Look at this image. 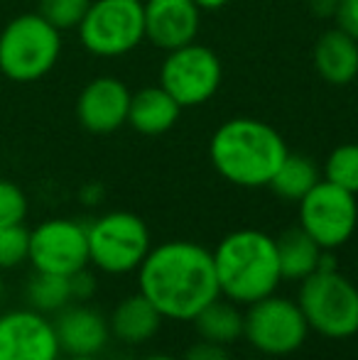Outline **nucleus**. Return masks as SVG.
<instances>
[{
	"label": "nucleus",
	"mask_w": 358,
	"mask_h": 360,
	"mask_svg": "<svg viewBox=\"0 0 358 360\" xmlns=\"http://www.w3.org/2000/svg\"><path fill=\"white\" fill-rule=\"evenodd\" d=\"M84 49L96 57H123L145 42L143 3L138 0H91L79 25Z\"/></svg>",
	"instance_id": "7"
},
{
	"label": "nucleus",
	"mask_w": 358,
	"mask_h": 360,
	"mask_svg": "<svg viewBox=\"0 0 358 360\" xmlns=\"http://www.w3.org/2000/svg\"><path fill=\"white\" fill-rule=\"evenodd\" d=\"M160 323H162V314L143 297V294H133V297L123 299L118 307L110 314V333H113L118 341L130 343V346H138L145 343L160 331Z\"/></svg>",
	"instance_id": "18"
},
{
	"label": "nucleus",
	"mask_w": 358,
	"mask_h": 360,
	"mask_svg": "<svg viewBox=\"0 0 358 360\" xmlns=\"http://www.w3.org/2000/svg\"><path fill=\"white\" fill-rule=\"evenodd\" d=\"M67 360H98L96 356H69Z\"/></svg>",
	"instance_id": "33"
},
{
	"label": "nucleus",
	"mask_w": 358,
	"mask_h": 360,
	"mask_svg": "<svg viewBox=\"0 0 358 360\" xmlns=\"http://www.w3.org/2000/svg\"><path fill=\"white\" fill-rule=\"evenodd\" d=\"M62 54V32L39 13L10 20L0 32V72L10 81H39L57 67Z\"/></svg>",
	"instance_id": "4"
},
{
	"label": "nucleus",
	"mask_w": 358,
	"mask_h": 360,
	"mask_svg": "<svg viewBox=\"0 0 358 360\" xmlns=\"http://www.w3.org/2000/svg\"><path fill=\"white\" fill-rule=\"evenodd\" d=\"M140 294L172 321H191L221 297L214 255L199 243L170 240L150 248L138 267Z\"/></svg>",
	"instance_id": "1"
},
{
	"label": "nucleus",
	"mask_w": 358,
	"mask_h": 360,
	"mask_svg": "<svg viewBox=\"0 0 358 360\" xmlns=\"http://www.w3.org/2000/svg\"><path fill=\"white\" fill-rule=\"evenodd\" d=\"M302 314L312 331L326 338L358 333V287L339 270H317L300 287Z\"/></svg>",
	"instance_id": "5"
},
{
	"label": "nucleus",
	"mask_w": 358,
	"mask_h": 360,
	"mask_svg": "<svg viewBox=\"0 0 358 360\" xmlns=\"http://www.w3.org/2000/svg\"><path fill=\"white\" fill-rule=\"evenodd\" d=\"M309 10L314 18H336V10H339V0H309Z\"/></svg>",
	"instance_id": "30"
},
{
	"label": "nucleus",
	"mask_w": 358,
	"mask_h": 360,
	"mask_svg": "<svg viewBox=\"0 0 358 360\" xmlns=\"http://www.w3.org/2000/svg\"><path fill=\"white\" fill-rule=\"evenodd\" d=\"M0 297H3V280H0Z\"/></svg>",
	"instance_id": "34"
},
{
	"label": "nucleus",
	"mask_w": 358,
	"mask_h": 360,
	"mask_svg": "<svg viewBox=\"0 0 358 360\" xmlns=\"http://www.w3.org/2000/svg\"><path fill=\"white\" fill-rule=\"evenodd\" d=\"M358 204L356 194L319 179V184L300 199V226L324 250L341 248L356 231Z\"/></svg>",
	"instance_id": "10"
},
{
	"label": "nucleus",
	"mask_w": 358,
	"mask_h": 360,
	"mask_svg": "<svg viewBox=\"0 0 358 360\" xmlns=\"http://www.w3.org/2000/svg\"><path fill=\"white\" fill-rule=\"evenodd\" d=\"M324 179L358 194V143H346L331 150L324 165Z\"/></svg>",
	"instance_id": "23"
},
{
	"label": "nucleus",
	"mask_w": 358,
	"mask_h": 360,
	"mask_svg": "<svg viewBox=\"0 0 358 360\" xmlns=\"http://www.w3.org/2000/svg\"><path fill=\"white\" fill-rule=\"evenodd\" d=\"M312 64L329 86H349L358 76V39L341 27L326 30L314 42Z\"/></svg>",
	"instance_id": "16"
},
{
	"label": "nucleus",
	"mask_w": 358,
	"mask_h": 360,
	"mask_svg": "<svg viewBox=\"0 0 358 360\" xmlns=\"http://www.w3.org/2000/svg\"><path fill=\"white\" fill-rule=\"evenodd\" d=\"M290 155L282 135L258 118H231L216 128L209 143L214 169L226 181L245 189L268 186Z\"/></svg>",
	"instance_id": "2"
},
{
	"label": "nucleus",
	"mask_w": 358,
	"mask_h": 360,
	"mask_svg": "<svg viewBox=\"0 0 358 360\" xmlns=\"http://www.w3.org/2000/svg\"><path fill=\"white\" fill-rule=\"evenodd\" d=\"M27 218V196L15 181L0 179V226H18Z\"/></svg>",
	"instance_id": "26"
},
{
	"label": "nucleus",
	"mask_w": 358,
	"mask_h": 360,
	"mask_svg": "<svg viewBox=\"0 0 358 360\" xmlns=\"http://www.w3.org/2000/svg\"><path fill=\"white\" fill-rule=\"evenodd\" d=\"M181 360H231V356H229V351H226V346L201 338L199 343H194V346L184 353Z\"/></svg>",
	"instance_id": "27"
},
{
	"label": "nucleus",
	"mask_w": 358,
	"mask_h": 360,
	"mask_svg": "<svg viewBox=\"0 0 358 360\" xmlns=\"http://www.w3.org/2000/svg\"><path fill=\"white\" fill-rule=\"evenodd\" d=\"M143 360H177V358H172V356H148Z\"/></svg>",
	"instance_id": "32"
},
{
	"label": "nucleus",
	"mask_w": 358,
	"mask_h": 360,
	"mask_svg": "<svg viewBox=\"0 0 358 360\" xmlns=\"http://www.w3.org/2000/svg\"><path fill=\"white\" fill-rule=\"evenodd\" d=\"M30 265L34 272L72 277L89 267L87 226L72 218H49L30 231Z\"/></svg>",
	"instance_id": "11"
},
{
	"label": "nucleus",
	"mask_w": 358,
	"mask_h": 360,
	"mask_svg": "<svg viewBox=\"0 0 358 360\" xmlns=\"http://www.w3.org/2000/svg\"><path fill=\"white\" fill-rule=\"evenodd\" d=\"M130 91L115 76H98L89 81L77 98V118L84 130L94 135L115 133L128 123Z\"/></svg>",
	"instance_id": "13"
},
{
	"label": "nucleus",
	"mask_w": 358,
	"mask_h": 360,
	"mask_svg": "<svg viewBox=\"0 0 358 360\" xmlns=\"http://www.w3.org/2000/svg\"><path fill=\"white\" fill-rule=\"evenodd\" d=\"M221 81H224V64L219 54L196 42L167 52L160 67V86L181 108L204 105L221 89Z\"/></svg>",
	"instance_id": "8"
},
{
	"label": "nucleus",
	"mask_w": 358,
	"mask_h": 360,
	"mask_svg": "<svg viewBox=\"0 0 358 360\" xmlns=\"http://www.w3.org/2000/svg\"><path fill=\"white\" fill-rule=\"evenodd\" d=\"M69 302H72V287H69V277L52 275V272H34L32 280L27 282V304H30V309L44 314V316L62 311Z\"/></svg>",
	"instance_id": "22"
},
{
	"label": "nucleus",
	"mask_w": 358,
	"mask_h": 360,
	"mask_svg": "<svg viewBox=\"0 0 358 360\" xmlns=\"http://www.w3.org/2000/svg\"><path fill=\"white\" fill-rule=\"evenodd\" d=\"M91 0H39L37 13L47 20L59 32L77 30L82 25L84 15L89 13Z\"/></svg>",
	"instance_id": "24"
},
{
	"label": "nucleus",
	"mask_w": 358,
	"mask_h": 360,
	"mask_svg": "<svg viewBox=\"0 0 358 360\" xmlns=\"http://www.w3.org/2000/svg\"><path fill=\"white\" fill-rule=\"evenodd\" d=\"M181 105L162 86H148L130 96L128 125L140 135H162L174 128Z\"/></svg>",
	"instance_id": "17"
},
{
	"label": "nucleus",
	"mask_w": 358,
	"mask_h": 360,
	"mask_svg": "<svg viewBox=\"0 0 358 360\" xmlns=\"http://www.w3.org/2000/svg\"><path fill=\"white\" fill-rule=\"evenodd\" d=\"M138 3H145V0H138Z\"/></svg>",
	"instance_id": "35"
},
{
	"label": "nucleus",
	"mask_w": 358,
	"mask_h": 360,
	"mask_svg": "<svg viewBox=\"0 0 358 360\" xmlns=\"http://www.w3.org/2000/svg\"><path fill=\"white\" fill-rule=\"evenodd\" d=\"M62 353L67 356H98L110 338V326L96 309L91 307H64L54 319Z\"/></svg>",
	"instance_id": "15"
},
{
	"label": "nucleus",
	"mask_w": 358,
	"mask_h": 360,
	"mask_svg": "<svg viewBox=\"0 0 358 360\" xmlns=\"http://www.w3.org/2000/svg\"><path fill=\"white\" fill-rule=\"evenodd\" d=\"M145 39L162 52L196 42L201 10L191 0H145Z\"/></svg>",
	"instance_id": "14"
},
{
	"label": "nucleus",
	"mask_w": 358,
	"mask_h": 360,
	"mask_svg": "<svg viewBox=\"0 0 358 360\" xmlns=\"http://www.w3.org/2000/svg\"><path fill=\"white\" fill-rule=\"evenodd\" d=\"M277 243V257H280V272L282 280H307L319 270V260L324 248L309 236L302 226L287 228Z\"/></svg>",
	"instance_id": "19"
},
{
	"label": "nucleus",
	"mask_w": 358,
	"mask_h": 360,
	"mask_svg": "<svg viewBox=\"0 0 358 360\" xmlns=\"http://www.w3.org/2000/svg\"><path fill=\"white\" fill-rule=\"evenodd\" d=\"M199 10H221L224 5H229L231 0H191Z\"/></svg>",
	"instance_id": "31"
},
{
	"label": "nucleus",
	"mask_w": 358,
	"mask_h": 360,
	"mask_svg": "<svg viewBox=\"0 0 358 360\" xmlns=\"http://www.w3.org/2000/svg\"><path fill=\"white\" fill-rule=\"evenodd\" d=\"M69 287H72V299L87 302V299H91L96 294V277L84 267V270L74 272V275L69 277Z\"/></svg>",
	"instance_id": "29"
},
{
	"label": "nucleus",
	"mask_w": 358,
	"mask_h": 360,
	"mask_svg": "<svg viewBox=\"0 0 358 360\" xmlns=\"http://www.w3.org/2000/svg\"><path fill=\"white\" fill-rule=\"evenodd\" d=\"M0 360H62L54 321L30 307L3 311Z\"/></svg>",
	"instance_id": "12"
},
{
	"label": "nucleus",
	"mask_w": 358,
	"mask_h": 360,
	"mask_svg": "<svg viewBox=\"0 0 358 360\" xmlns=\"http://www.w3.org/2000/svg\"><path fill=\"white\" fill-rule=\"evenodd\" d=\"M334 20L336 27H341L354 39H358V0H339V10H336Z\"/></svg>",
	"instance_id": "28"
},
{
	"label": "nucleus",
	"mask_w": 358,
	"mask_h": 360,
	"mask_svg": "<svg viewBox=\"0 0 358 360\" xmlns=\"http://www.w3.org/2000/svg\"><path fill=\"white\" fill-rule=\"evenodd\" d=\"M319 184V169L305 155H287L270 179V189L285 201H300Z\"/></svg>",
	"instance_id": "21"
},
{
	"label": "nucleus",
	"mask_w": 358,
	"mask_h": 360,
	"mask_svg": "<svg viewBox=\"0 0 358 360\" xmlns=\"http://www.w3.org/2000/svg\"><path fill=\"white\" fill-rule=\"evenodd\" d=\"M30 231L25 223L0 226V270H15L27 260Z\"/></svg>",
	"instance_id": "25"
},
{
	"label": "nucleus",
	"mask_w": 358,
	"mask_h": 360,
	"mask_svg": "<svg viewBox=\"0 0 358 360\" xmlns=\"http://www.w3.org/2000/svg\"><path fill=\"white\" fill-rule=\"evenodd\" d=\"M89 262L106 275H125L140 267L150 252L145 221L128 211H110L87 226Z\"/></svg>",
	"instance_id": "6"
},
{
	"label": "nucleus",
	"mask_w": 358,
	"mask_h": 360,
	"mask_svg": "<svg viewBox=\"0 0 358 360\" xmlns=\"http://www.w3.org/2000/svg\"><path fill=\"white\" fill-rule=\"evenodd\" d=\"M211 255L221 294L234 304L248 307L275 294L282 282L277 243L263 231L243 228L229 233Z\"/></svg>",
	"instance_id": "3"
},
{
	"label": "nucleus",
	"mask_w": 358,
	"mask_h": 360,
	"mask_svg": "<svg viewBox=\"0 0 358 360\" xmlns=\"http://www.w3.org/2000/svg\"><path fill=\"white\" fill-rule=\"evenodd\" d=\"M307 333V319L292 299L270 294L248 304V311L243 314V336L265 356L280 358L300 351Z\"/></svg>",
	"instance_id": "9"
},
{
	"label": "nucleus",
	"mask_w": 358,
	"mask_h": 360,
	"mask_svg": "<svg viewBox=\"0 0 358 360\" xmlns=\"http://www.w3.org/2000/svg\"><path fill=\"white\" fill-rule=\"evenodd\" d=\"M194 328L204 341L229 346L243 336V314L238 311L234 302L216 297L211 304H206L194 319Z\"/></svg>",
	"instance_id": "20"
}]
</instances>
